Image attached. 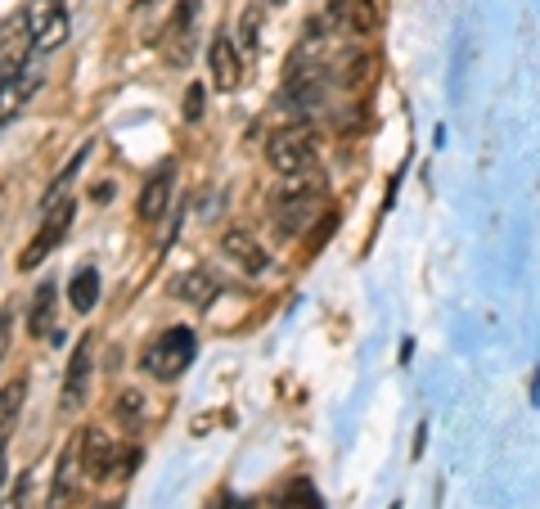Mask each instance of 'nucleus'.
Wrapping results in <instances>:
<instances>
[{
    "label": "nucleus",
    "mask_w": 540,
    "mask_h": 509,
    "mask_svg": "<svg viewBox=\"0 0 540 509\" xmlns=\"http://www.w3.org/2000/svg\"><path fill=\"white\" fill-rule=\"evenodd\" d=\"M324 203V181L320 176H288L284 185H279L275 194V221L284 235H297V230H306L315 221V212H320Z\"/></svg>",
    "instance_id": "f257e3e1"
},
{
    "label": "nucleus",
    "mask_w": 540,
    "mask_h": 509,
    "mask_svg": "<svg viewBox=\"0 0 540 509\" xmlns=\"http://www.w3.org/2000/svg\"><path fill=\"white\" fill-rule=\"evenodd\" d=\"M198 356V338H194V329H185V325H176V329H167V334H158L149 347H144V370L153 374V379H162V383H171V379H180V374L189 370V361Z\"/></svg>",
    "instance_id": "f03ea898"
},
{
    "label": "nucleus",
    "mask_w": 540,
    "mask_h": 509,
    "mask_svg": "<svg viewBox=\"0 0 540 509\" xmlns=\"http://www.w3.org/2000/svg\"><path fill=\"white\" fill-rule=\"evenodd\" d=\"M266 158L279 176H302L315 167V136L306 127H288V131H275L266 145Z\"/></svg>",
    "instance_id": "7ed1b4c3"
},
{
    "label": "nucleus",
    "mask_w": 540,
    "mask_h": 509,
    "mask_svg": "<svg viewBox=\"0 0 540 509\" xmlns=\"http://www.w3.org/2000/svg\"><path fill=\"white\" fill-rule=\"evenodd\" d=\"M68 230H72V203H68V199H59V203H54V212H45L41 230H36V235L27 239L23 257H18V271H36V266H41L45 257H50L54 248L63 244V235H68Z\"/></svg>",
    "instance_id": "20e7f679"
},
{
    "label": "nucleus",
    "mask_w": 540,
    "mask_h": 509,
    "mask_svg": "<svg viewBox=\"0 0 540 509\" xmlns=\"http://www.w3.org/2000/svg\"><path fill=\"white\" fill-rule=\"evenodd\" d=\"M32 50H36V23H32V14H18V19H9L0 28V82L27 73Z\"/></svg>",
    "instance_id": "39448f33"
},
{
    "label": "nucleus",
    "mask_w": 540,
    "mask_h": 509,
    "mask_svg": "<svg viewBox=\"0 0 540 509\" xmlns=\"http://www.w3.org/2000/svg\"><path fill=\"white\" fill-rule=\"evenodd\" d=\"M90 374H95V343L81 338V343L72 347V356H68V374H63V410H68V415H77V410L86 406Z\"/></svg>",
    "instance_id": "423d86ee"
},
{
    "label": "nucleus",
    "mask_w": 540,
    "mask_h": 509,
    "mask_svg": "<svg viewBox=\"0 0 540 509\" xmlns=\"http://www.w3.org/2000/svg\"><path fill=\"white\" fill-rule=\"evenodd\" d=\"M194 14H198V0H180L171 10L167 28H162V55L171 64H189V46H194Z\"/></svg>",
    "instance_id": "0eeeda50"
},
{
    "label": "nucleus",
    "mask_w": 540,
    "mask_h": 509,
    "mask_svg": "<svg viewBox=\"0 0 540 509\" xmlns=\"http://www.w3.org/2000/svg\"><path fill=\"white\" fill-rule=\"evenodd\" d=\"M77 455H81V478L90 482H104L113 478V442H108V433H99V428H86V433H77Z\"/></svg>",
    "instance_id": "6e6552de"
},
{
    "label": "nucleus",
    "mask_w": 540,
    "mask_h": 509,
    "mask_svg": "<svg viewBox=\"0 0 540 509\" xmlns=\"http://www.w3.org/2000/svg\"><path fill=\"white\" fill-rule=\"evenodd\" d=\"M221 253L230 257L243 275H266L270 271V253L248 235V230H225V235H221Z\"/></svg>",
    "instance_id": "1a4fd4ad"
},
{
    "label": "nucleus",
    "mask_w": 540,
    "mask_h": 509,
    "mask_svg": "<svg viewBox=\"0 0 540 509\" xmlns=\"http://www.w3.org/2000/svg\"><path fill=\"white\" fill-rule=\"evenodd\" d=\"M207 68H212V86H216V91H234V86L243 82V55H239V46H234L225 32L212 41V50H207Z\"/></svg>",
    "instance_id": "9d476101"
},
{
    "label": "nucleus",
    "mask_w": 540,
    "mask_h": 509,
    "mask_svg": "<svg viewBox=\"0 0 540 509\" xmlns=\"http://www.w3.org/2000/svg\"><path fill=\"white\" fill-rule=\"evenodd\" d=\"M54 325H59V289H54V280H45V284H36L32 307H27V334L50 338Z\"/></svg>",
    "instance_id": "9b49d317"
},
{
    "label": "nucleus",
    "mask_w": 540,
    "mask_h": 509,
    "mask_svg": "<svg viewBox=\"0 0 540 509\" xmlns=\"http://www.w3.org/2000/svg\"><path fill=\"white\" fill-rule=\"evenodd\" d=\"M171 185H176V167L171 163H162L158 172L144 181V190H140V203H135V212H140L144 221H158L162 212H167V203H171Z\"/></svg>",
    "instance_id": "f8f14e48"
},
{
    "label": "nucleus",
    "mask_w": 540,
    "mask_h": 509,
    "mask_svg": "<svg viewBox=\"0 0 540 509\" xmlns=\"http://www.w3.org/2000/svg\"><path fill=\"white\" fill-rule=\"evenodd\" d=\"M324 95V77L320 68H306V73H293L288 77V91H284V109L288 113H311Z\"/></svg>",
    "instance_id": "ddd939ff"
},
{
    "label": "nucleus",
    "mask_w": 540,
    "mask_h": 509,
    "mask_svg": "<svg viewBox=\"0 0 540 509\" xmlns=\"http://www.w3.org/2000/svg\"><path fill=\"white\" fill-rule=\"evenodd\" d=\"M77 478H81V455H77V437L68 442V451L59 455V469H54V487H50V509H63L77 491Z\"/></svg>",
    "instance_id": "4468645a"
},
{
    "label": "nucleus",
    "mask_w": 540,
    "mask_h": 509,
    "mask_svg": "<svg viewBox=\"0 0 540 509\" xmlns=\"http://www.w3.org/2000/svg\"><path fill=\"white\" fill-rule=\"evenodd\" d=\"M32 23H36V46L41 50H54L68 41V14L63 10H45V5H32Z\"/></svg>",
    "instance_id": "2eb2a0df"
},
{
    "label": "nucleus",
    "mask_w": 540,
    "mask_h": 509,
    "mask_svg": "<svg viewBox=\"0 0 540 509\" xmlns=\"http://www.w3.org/2000/svg\"><path fill=\"white\" fill-rule=\"evenodd\" d=\"M333 14H338L356 37H369V32L378 28V0H333Z\"/></svg>",
    "instance_id": "dca6fc26"
},
{
    "label": "nucleus",
    "mask_w": 540,
    "mask_h": 509,
    "mask_svg": "<svg viewBox=\"0 0 540 509\" xmlns=\"http://www.w3.org/2000/svg\"><path fill=\"white\" fill-rule=\"evenodd\" d=\"M23 401H27V379H9L5 388H0V446H5V442H9V433L18 428Z\"/></svg>",
    "instance_id": "f3484780"
},
{
    "label": "nucleus",
    "mask_w": 540,
    "mask_h": 509,
    "mask_svg": "<svg viewBox=\"0 0 540 509\" xmlns=\"http://www.w3.org/2000/svg\"><path fill=\"white\" fill-rule=\"evenodd\" d=\"M36 82H41V77H36L32 68H27V73H18V77H9V82H0V122L14 118V113L23 109L27 95L36 91Z\"/></svg>",
    "instance_id": "a211bd4d"
},
{
    "label": "nucleus",
    "mask_w": 540,
    "mask_h": 509,
    "mask_svg": "<svg viewBox=\"0 0 540 509\" xmlns=\"http://www.w3.org/2000/svg\"><path fill=\"white\" fill-rule=\"evenodd\" d=\"M68 298L81 316L95 311V302H99V271L95 266H77V275H72V284H68Z\"/></svg>",
    "instance_id": "6ab92c4d"
},
{
    "label": "nucleus",
    "mask_w": 540,
    "mask_h": 509,
    "mask_svg": "<svg viewBox=\"0 0 540 509\" xmlns=\"http://www.w3.org/2000/svg\"><path fill=\"white\" fill-rule=\"evenodd\" d=\"M113 415H117V424H126V433H135V428H140V419H144V392L140 388L117 392Z\"/></svg>",
    "instance_id": "aec40b11"
},
{
    "label": "nucleus",
    "mask_w": 540,
    "mask_h": 509,
    "mask_svg": "<svg viewBox=\"0 0 540 509\" xmlns=\"http://www.w3.org/2000/svg\"><path fill=\"white\" fill-rule=\"evenodd\" d=\"M171 293L185 298V302H207V298H212V280H207L203 271H185V275L171 280Z\"/></svg>",
    "instance_id": "412c9836"
},
{
    "label": "nucleus",
    "mask_w": 540,
    "mask_h": 509,
    "mask_svg": "<svg viewBox=\"0 0 540 509\" xmlns=\"http://www.w3.org/2000/svg\"><path fill=\"white\" fill-rule=\"evenodd\" d=\"M279 509H324V500H320V491H315L311 482L297 478V482H288V487H284Z\"/></svg>",
    "instance_id": "4be33fe9"
},
{
    "label": "nucleus",
    "mask_w": 540,
    "mask_h": 509,
    "mask_svg": "<svg viewBox=\"0 0 540 509\" xmlns=\"http://www.w3.org/2000/svg\"><path fill=\"white\" fill-rule=\"evenodd\" d=\"M261 10H266V5H252V10L243 14V23H239V46H243V50H257V23H261Z\"/></svg>",
    "instance_id": "5701e85b"
},
{
    "label": "nucleus",
    "mask_w": 540,
    "mask_h": 509,
    "mask_svg": "<svg viewBox=\"0 0 540 509\" xmlns=\"http://www.w3.org/2000/svg\"><path fill=\"white\" fill-rule=\"evenodd\" d=\"M135 464H140V446H126V451H117V460H113V478H131Z\"/></svg>",
    "instance_id": "b1692460"
},
{
    "label": "nucleus",
    "mask_w": 540,
    "mask_h": 509,
    "mask_svg": "<svg viewBox=\"0 0 540 509\" xmlns=\"http://www.w3.org/2000/svg\"><path fill=\"white\" fill-rule=\"evenodd\" d=\"M27 500H32V482H27V478H18V487L9 491L5 500H0V509H27Z\"/></svg>",
    "instance_id": "393cba45"
},
{
    "label": "nucleus",
    "mask_w": 540,
    "mask_h": 509,
    "mask_svg": "<svg viewBox=\"0 0 540 509\" xmlns=\"http://www.w3.org/2000/svg\"><path fill=\"white\" fill-rule=\"evenodd\" d=\"M203 100H207V95H203V86H189V91H185V118L189 122H198V118H203Z\"/></svg>",
    "instance_id": "a878e982"
},
{
    "label": "nucleus",
    "mask_w": 540,
    "mask_h": 509,
    "mask_svg": "<svg viewBox=\"0 0 540 509\" xmlns=\"http://www.w3.org/2000/svg\"><path fill=\"white\" fill-rule=\"evenodd\" d=\"M9 325H14V311H0V356H5V347H9Z\"/></svg>",
    "instance_id": "bb28decb"
},
{
    "label": "nucleus",
    "mask_w": 540,
    "mask_h": 509,
    "mask_svg": "<svg viewBox=\"0 0 540 509\" xmlns=\"http://www.w3.org/2000/svg\"><path fill=\"white\" fill-rule=\"evenodd\" d=\"M5 212H9V185H0V226H5Z\"/></svg>",
    "instance_id": "cd10ccee"
},
{
    "label": "nucleus",
    "mask_w": 540,
    "mask_h": 509,
    "mask_svg": "<svg viewBox=\"0 0 540 509\" xmlns=\"http://www.w3.org/2000/svg\"><path fill=\"white\" fill-rule=\"evenodd\" d=\"M5 473H9V455H5V446H0V482H5Z\"/></svg>",
    "instance_id": "c85d7f7f"
},
{
    "label": "nucleus",
    "mask_w": 540,
    "mask_h": 509,
    "mask_svg": "<svg viewBox=\"0 0 540 509\" xmlns=\"http://www.w3.org/2000/svg\"><path fill=\"white\" fill-rule=\"evenodd\" d=\"M99 509H117V505H113V500H104V505H99Z\"/></svg>",
    "instance_id": "c756f323"
},
{
    "label": "nucleus",
    "mask_w": 540,
    "mask_h": 509,
    "mask_svg": "<svg viewBox=\"0 0 540 509\" xmlns=\"http://www.w3.org/2000/svg\"><path fill=\"white\" fill-rule=\"evenodd\" d=\"M266 5H288V0H266Z\"/></svg>",
    "instance_id": "7c9ffc66"
},
{
    "label": "nucleus",
    "mask_w": 540,
    "mask_h": 509,
    "mask_svg": "<svg viewBox=\"0 0 540 509\" xmlns=\"http://www.w3.org/2000/svg\"><path fill=\"white\" fill-rule=\"evenodd\" d=\"M392 509H401V505H392Z\"/></svg>",
    "instance_id": "2f4dec72"
}]
</instances>
